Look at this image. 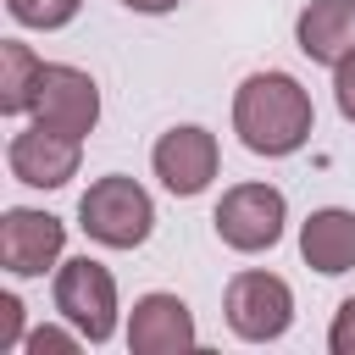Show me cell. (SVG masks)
I'll list each match as a JSON object with an SVG mask.
<instances>
[{"label": "cell", "instance_id": "6da1fadb", "mask_svg": "<svg viewBox=\"0 0 355 355\" xmlns=\"http://www.w3.org/2000/svg\"><path fill=\"white\" fill-rule=\"evenodd\" d=\"M311 94L288 72H250L233 94V133L255 155H294L311 139Z\"/></svg>", "mask_w": 355, "mask_h": 355}, {"label": "cell", "instance_id": "7a4b0ae2", "mask_svg": "<svg viewBox=\"0 0 355 355\" xmlns=\"http://www.w3.org/2000/svg\"><path fill=\"white\" fill-rule=\"evenodd\" d=\"M78 222H83V233H89L94 244L133 250V244L150 239L155 205H150V194H144L133 178L111 172V178H94V183H89V194L78 200Z\"/></svg>", "mask_w": 355, "mask_h": 355}, {"label": "cell", "instance_id": "3957f363", "mask_svg": "<svg viewBox=\"0 0 355 355\" xmlns=\"http://www.w3.org/2000/svg\"><path fill=\"white\" fill-rule=\"evenodd\" d=\"M55 311L89 338V344H105L116 333V283L100 261L78 255L55 272Z\"/></svg>", "mask_w": 355, "mask_h": 355}, {"label": "cell", "instance_id": "277c9868", "mask_svg": "<svg viewBox=\"0 0 355 355\" xmlns=\"http://www.w3.org/2000/svg\"><path fill=\"white\" fill-rule=\"evenodd\" d=\"M283 216H288L283 189H272V183H239V189L222 194V205H216L211 222H216V233H222L227 250L255 255V250H272L283 239Z\"/></svg>", "mask_w": 355, "mask_h": 355}, {"label": "cell", "instance_id": "5b68a950", "mask_svg": "<svg viewBox=\"0 0 355 355\" xmlns=\"http://www.w3.org/2000/svg\"><path fill=\"white\" fill-rule=\"evenodd\" d=\"M294 322V294L277 272H239L227 283V327L250 344L283 338Z\"/></svg>", "mask_w": 355, "mask_h": 355}, {"label": "cell", "instance_id": "8992f818", "mask_svg": "<svg viewBox=\"0 0 355 355\" xmlns=\"http://www.w3.org/2000/svg\"><path fill=\"white\" fill-rule=\"evenodd\" d=\"M33 122H44L55 133H72V139L94 133V122H100L94 78L78 72V67H44L39 72V94H33Z\"/></svg>", "mask_w": 355, "mask_h": 355}, {"label": "cell", "instance_id": "52a82bcc", "mask_svg": "<svg viewBox=\"0 0 355 355\" xmlns=\"http://www.w3.org/2000/svg\"><path fill=\"white\" fill-rule=\"evenodd\" d=\"M61 244H67V227L50 211L17 205V211L0 216V266L17 272V277H39L44 266H55Z\"/></svg>", "mask_w": 355, "mask_h": 355}, {"label": "cell", "instance_id": "ba28073f", "mask_svg": "<svg viewBox=\"0 0 355 355\" xmlns=\"http://www.w3.org/2000/svg\"><path fill=\"white\" fill-rule=\"evenodd\" d=\"M155 178L172 189V194H200L211 178H216V133H205V128H194V122H183V128H172V133H161V144H155Z\"/></svg>", "mask_w": 355, "mask_h": 355}, {"label": "cell", "instance_id": "9c48e42d", "mask_svg": "<svg viewBox=\"0 0 355 355\" xmlns=\"http://www.w3.org/2000/svg\"><path fill=\"white\" fill-rule=\"evenodd\" d=\"M78 150H83V139L33 122L28 133L11 139V178L28 183V189H61L78 172Z\"/></svg>", "mask_w": 355, "mask_h": 355}, {"label": "cell", "instance_id": "30bf717a", "mask_svg": "<svg viewBox=\"0 0 355 355\" xmlns=\"http://www.w3.org/2000/svg\"><path fill=\"white\" fill-rule=\"evenodd\" d=\"M128 344H133V355H178V349H194V316H189V305L178 294H144L133 305Z\"/></svg>", "mask_w": 355, "mask_h": 355}, {"label": "cell", "instance_id": "8fae6325", "mask_svg": "<svg viewBox=\"0 0 355 355\" xmlns=\"http://www.w3.org/2000/svg\"><path fill=\"white\" fill-rule=\"evenodd\" d=\"M300 50L322 67H338L355 50V0H311L294 22Z\"/></svg>", "mask_w": 355, "mask_h": 355}, {"label": "cell", "instance_id": "7c38bea8", "mask_svg": "<svg viewBox=\"0 0 355 355\" xmlns=\"http://www.w3.org/2000/svg\"><path fill=\"white\" fill-rule=\"evenodd\" d=\"M300 255H305V266H316L327 277L349 272L355 266V211H338V205L311 211L300 227Z\"/></svg>", "mask_w": 355, "mask_h": 355}, {"label": "cell", "instance_id": "4fadbf2b", "mask_svg": "<svg viewBox=\"0 0 355 355\" xmlns=\"http://www.w3.org/2000/svg\"><path fill=\"white\" fill-rule=\"evenodd\" d=\"M39 72H44V61H39L28 44H17V39H6V44H0V111H6V116L33 111Z\"/></svg>", "mask_w": 355, "mask_h": 355}, {"label": "cell", "instance_id": "5bb4252c", "mask_svg": "<svg viewBox=\"0 0 355 355\" xmlns=\"http://www.w3.org/2000/svg\"><path fill=\"white\" fill-rule=\"evenodd\" d=\"M83 0H6V11L22 22V28H67L78 17Z\"/></svg>", "mask_w": 355, "mask_h": 355}, {"label": "cell", "instance_id": "9a60e30c", "mask_svg": "<svg viewBox=\"0 0 355 355\" xmlns=\"http://www.w3.org/2000/svg\"><path fill=\"white\" fill-rule=\"evenodd\" d=\"M333 100H338V111L355 122V50L333 67Z\"/></svg>", "mask_w": 355, "mask_h": 355}, {"label": "cell", "instance_id": "2e32d148", "mask_svg": "<svg viewBox=\"0 0 355 355\" xmlns=\"http://www.w3.org/2000/svg\"><path fill=\"white\" fill-rule=\"evenodd\" d=\"M327 344H333V355H355V300H344V305H338Z\"/></svg>", "mask_w": 355, "mask_h": 355}, {"label": "cell", "instance_id": "e0dca14e", "mask_svg": "<svg viewBox=\"0 0 355 355\" xmlns=\"http://www.w3.org/2000/svg\"><path fill=\"white\" fill-rule=\"evenodd\" d=\"M17 333H22V305H17V294H0V349H11Z\"/></svg>", "mask_w": 355, "mask_h": 355}, {"label": "cell", "instance_id": "ac0fdd59", "mask_svg": "<svg viewBox=\"0 0 355 355\" xmlns=\"http://www.w3.org/2000/svg\"><path fill=\"white\" fill-rule=\"evenodd\" d=\"M78 338H83V333H78ZM78 338L61 333V327H39V333H28V349H39V355H44V349H78Z\"/></svg>", "mask_w": 355, "mask_h": 355}, {"label": "cell", "instance_id": "d6986e66", "mask_svg": "<svg viewBox=\"0 0 355 355\" xmlns=\"http://www.w3.org/2000/svg\"><path fill=\"white\" fill-rule=\"evenodd\" d=\"M128 11H150V17H161V11H172L178 0H122Z\"/></svg>", "mask_w": 355, "mask_h": 355}]
</instances>
